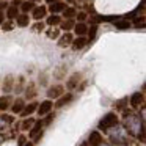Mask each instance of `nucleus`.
<instances>
[{"mask_svg":"<svg viewBox=\"0 0 146 146\" xmlns=\"http://www.w3.org/2000/svg\"><path fill=\"white\" fill-rule=\"evenodd\" d=\"M124 126L133 137H143V121L137 113H126L124 115Z\"/></svg>","mask_w":146,"mask_h":146,"instance_id":"f257e3e1","label":"nucleus"},{"mask_svg":"<svg viewBox=\"0 0 146 146\" xmlns=\"http://www.w3.org/2000/svg\"><path fill=\"white\" fill-rule=\"evenodd\" d=\"M118 126V116L115 113H107L104 118L101 119V123H99V129L101 130H108L110 127H115Z\"/></svg>","mask_w":146,"mask_h":146,"instance_id":"f03ea898","label":"nucleus"},{"mask_svg":"<svg viewBox=\"0 0 146 146\" xmlns=\"http://www.w3.org/2000/svg\"><path fill=\"white\" fill-rule=\"evenodd\" d=\"M110 140L116 145H124L126 141V130L119 126H115V129L110 132Z\"/></svg>","mask_w":146,"mask_h":146,"instance_id":"7ed1b4c3","label":"nucleus"},{"mask_svg":"<svg viewBox=\"0 0 146 146\" xmlns=\"http://www.w3.org/2000/svg\"><path fill=\"white\" fill-rule=\"evenodd\" d=\"M61 94H63V86H61V85H52V86H49L47 96L50 99H58Z\"/></svg>","mask_w":146,"mask_h":146,"instance_id":"20e7f679","label":"nucleus"},{"mask_svg":"<svg viewBox=\"0 0 146 146\" xmlns=\"http://www.w3.org/2000/svg\"><path fill=\"white\" fill-rule=\"evenodd\" d=\"M143 101H145V96H143V93H135V94L130 96V105H132L133 108L140 107V105L143 104Z\"/></svg>","mask_w":146,"mask_h":146,"instance_id":"39448f33","label":"nucleus"},{"mask_svg":"<svg viewBox=\"0 0 146 146\" xmlns=\"http://www.w3.org/2000/svg\"><path fill=\"white\" fill-rule=\"evenodd\" d=\"M52 107H54V104H52L50 101H44L41 105H39V108H38V115H39V116H44V115H47L49 111L52 110Z\"/></svg>","mask_w":146,"mask_h":146,"instance_id":"423d86ee","label":"nucleus"},{"mask_svg":"<svg viewBox=\"0 0 146 146\" xmlns=\"http://www.w3.org/2000/svg\"><path fill=\"white\" fill-rule=\"evenodd\" d=\"M88 143L91 146H99L102 143V137H101V133L98 132V130H94V132H91L90 133V138H88Z\"/></svg>","mask_w":146,"mask_h":146,"instance_id":"0eeeda50","label":"nucleus"},{"mask_svg":"<svg viewBox=\"0 0 146 146\" xmlns=\"http://www.w3.org/2000/svg\"><path fill=\"white\" fill-rule=\"evenodd\" d=\"M72 41H74L72 35H71V33H64V35L58 39V46H60V47H68V46L72 44Z\"/></svg>","mask_w":146,"mask_h":146,"instance_id":"6e6552de","label":"nucleus"},{"mask_svg":"<svg viewBox=\"0 0 146 146\" xmlns=\"http://www.w3.org/2000/svg\"><path fill=\"white\" fill-rule=\"evenodd\" d=\"M86 42H88V39L85 36H79V38H76L72 41V49L74 50H80V49H83L86 46Z\"/></svg>","mask_w":146,"mask_h":146,"instance_id":"1a4fd4ad","label":"nucleus"},{"mask_svg":"<svg viewBox=\"0 0 146 146\" xmlns=\"http://www.w3.org/2000/svg\"><path fill=\"white\" fill-rule=\"evenodd\" d=\"M74 32H76L77 36H83V35H86V33H88V27H86L85 22H79V24H76V25H74Z\"/></svg>","mask_w":146,"mask_h":146,"instance_id":"9d476101","label":"nucleus"},{"mask_svg":"<svg viewBox=\"0 0 146 146\" xmlns=\"http://www.w3.org/2000/svg\"><path fill=\"white\" fill-rule=\"evenodd\" d=\"M46 13H47L46 7H35V8H33V19H35V21L42 19V17L46 16Z\"/></svg>","mask_w":146,"mask_h":146,"instance_id":"9b49d317","label":"nucleus"},{"mask_svg":"<svg viewBox=\"0 0 146 146\" xmlns=\"http://www.w3.org/2000/svg\"><path fill=\"white\" fill-rule=\"evenodd\" d=\"M11 102H13V98H11V96H2V98H0V110L2 111L8 110Z\"/></svg>","mask_w":146,"mask_h":146,"instance_id":"f8f14e48","label":"nucleus"},{"mask_svg":"<svg viewBox=\"0 0 146 146\" xmlns=\"http://www.w3.org/2000/svg\"><path fill=\"white\" fill-rule=\"evenodd\" d=\"M49 10H50L54 14H58V13H61V11L66 10V3H63V2H55V3H52L50 7H49Z\"/></svg>","mask_w":146,"mask_h":146,"instance_id":"ddd939ff","label":"nucleus"},{"mask_svg":"<svg viewBox=\"0 0 146 146\" xmlns=\"http://www.w3.org/2000/svg\"><path fill=\"white\" fill-rule=\"evenodd\" d=\"M41 126H42V123H36V126L32 129V133H30V137H32L33 140H39L41 138V135H42V132H41Z\"/></svg>","mask_w":146,"mask_h":146,"instance_id":"4468645a","label":"nucleus"},{"mask_svg":"<svg viewBox=\"0 0 146 146\" xmlns=\"http://www.w3.org/2000/svg\"><path fill=\"white\" fill-rule=\"evenodd\" d=\"M16 19H17V25H19V27H27V25L30 24V17L27 16L25 13H24V14H19Z\"/></svg>","mask_w":146,"mask_h":146,"instance_id":"2eb2a0df","label":"nucleus"},{"mask_svg":"<svg viewBox=\"0 0 146 146\" xmlns=\"http://www.w3.org/2000/svg\"><path fill=\"white\" fill-rule=\"evenodd\" d=\"M17 16H19V10H17L14 5L8 7V10H7V17H8V19H16Z\"/></svg>","mask_w":146,"mask_h":146,"instance_id":"dca6fc26","label":"nucleus"},{"mask_svg":"<svg viewBox=\"0 0 146 146\" xmlns=\"http://www.w3.org/2000/svg\"><path fill=\"white\" fill-rule=\"evenodd\" d=\"M36 107H38V105H36L35 102H32V104H29V105L25 107V110L21 111V115H22V116H29L30 113H33V111L36 110Z\"/></svg>","mask_w":146,"mask_h":146,"instance_id":"f3484780","label":"nucleus"},{"mask_svg":"<svg viewBox=\"0 0 146 146\" xmlns=\"http://www.w3.org/2000/svg\"><path fill=\"white\" fill-rule=\"evenodd\" d=\"M71 101H72V94H66V96H63L61 99H58V101H57V107H63V105L69 104Z\"/></svg>","mask_w":146,"mask_h":146,"instance_id":"a211bd4d","label":"nucleus"},{"mask_svg":"<svg viewBox=\"0 0 146 146\" xmlns=\"http://www.w3.org/2000/svg\"><path fill=\"white\" fill-rule=\"evenodd\" d=\"M47 24L49 25H58V24H61V17L58 16V14H52L47 19Z\"/></svg>","mask_w":146,"mask_h":146,"instance_id":"6ab92c4d","label":"nucleus"},{"mask_svg":"<svg viewBox=\"0 0 146 146\" xmlns=\"http://www.w3.org/2000/svg\"><path fill=\"white\" fill-rule=\"evenodd\" d=\"M22 108H24V101L22 99H17V101L14 102V105H13V111L14 113H21Z\"/></svg>","mask_w":146,"mask_h":146,"instance_id":"aec40b11","label":"nucleus"},{"mask_svg":"<svg viewBox=\"0 0 146 146\" xmlns=\"http://www.w3.org/2000/svg\"><path fill=\"white\" fill-rule=\"evenodd\" d=\"M76 10H74V8H71V7H66V10L63 11V16L66 17V19H71V17H74L76 16Z\"/></svg>","mask_w":146,"mask_h":146,"instance_id":"412c9836","label":"nucleus"},{"mask_svg":"<svg viewBox=\"0 0 146 146\" xmlns=\"http://www.w3.org/2000/svg\"><path fill=\"white\" fill-rule=\"evenodd\" d=\"M61 29H63V30H71V29H74V21H71V19L61 21Z\"/></svg>","mask_w":146,"mask_h":146,"instance_id":"4be33fe9","label":"nucleus"},{"mask_svg":"<svg viewBox=\"0 0 146 146\" xmlns=\"http://www.w3.org/2000/svg\"><path fill=\"white\" fill-rule=\"evenodd\" d=\"M115 25H116V29L124 30V29H129L130 24H129V21H115Z\"/></svg>","mask_w":146,"mask_h":146,"instance_id":"5701e85b","label":"nucleus"},{"mask_svg":"<svg viewBox=\"0 0 146 146\" xmlns=\"http://www.w3.org/2000/svg\"><path fill=\"white\" fill-rule=\"evenodd\" d=\"M22 11L24 13H29V11H33V8H35V5H33V2H24L22 3Z\"/></svg>","mask_w":146,"mask_h":146,"instance_id":"b1692460","label":"nucleus"},{"mask_svg":"<svg viewBox=\"0 0 146 146\" xmlns=\"http://www.w3.org/2000/svg\"><path fill=\"white\" fill-rule=\"evenodd\" d=\"M79 77H80V74H76L74 77H71V79H69V82H68V88H71V90H72L74 86H77V80H79Z\"/></svg>","mask_w":146,"mask_h":146,"instance_id":"393cba45","label":"nucleus"},{"mask_svg":"<svg viewBox=\"0 0 146 146\" xmlns=\"http://www.w3.org/2000/svg\"><path fill=\"white\" fill-rule=\"evenodd\" d=\"M11 88H13V77H10V76H8V77H7V80H5L3 90H5V91H10Z\"/></svg>","mask_w":146,"mask_h":146,"instance_id":"a878e982","label":"nucleus"},{"mask_svg":"<svg viewBox=\"0 0 146 146\" xmlns=\"http://www.w3.org/2000/svg\"><path fill=\"white\" fill-rule=\"evenodd\" d=\"M33 123H35V121H33V119H32V118H30V119H27V121H25V123H24V124H22V130H29V129H30V127H32V126H33Z\"/></svg>","mask_w":146,"mask_h":146,"instance_id":"bb28decb","label":"nucleus"},{"mask_svg":"<svg viewBox=\"0 0 146 146\" xmlns=\"http://www.w3.org/2000/svg\"><path fill=\"white\" fill-rule=\"evenodd\" d=\"M96 30H98V27L96 25H93L91 29H88V35H90V39H93L96 36Z\"/></svg>","mask_w":146,"mask_h":146,"instance_id":"cd10ccee","label":"nucleus"},{"mask_svg":"<svg viewBox=\"0 0 146 146\" xmlns=\"http://www.w3.org/2000/svg\"><path fill=\"white\" fill-rule=\"evenodd\" d=\"M2 29H3L5 32H10V30H13V24L11 22H3L2 24Z\"/></svg>","mask_w":146,"mask_h":146,"instance_id":"c85d7f7f","label":"nucleus"},{"mask_svg":"<svg viewBox=\"0 0 146 146\" xmlns=\"http://www.w3.org/2000/svg\"><path fill=\"white\" fill-rule=\"evenodd\" d=\"M140 118H141L143 124L146 126V107H145V108H141V111H140Z\"/></svg>","mask_w":146,"mask_h":146,"instance_id":"c756f323","label":"nucleus"},{"mask_svg":"<svg viewBox=\"0 0 146 146\" xmlns=\"http://www.w3.org/2000/svg\"><path fill=\"white\" fill-rule=\"evenodd\" d=\"M33 88H35V85H30V86H29V90H27V98H33V96H35Z\"/></svg>","mask_w":146,"mask_h":146,"instance_id":"7c9ffc66","label":"nucleus"},{"mask_svg":"<svg viewBox=\"0 0 146 146\" xmlns=\"http://www.w3.org/2000/svg\"><path fill=\"white\" fill-rule=\"evenodd\" d=\"M58 33H60V32H58V30H52V32H47V36H49V38H58Z\"/></svg>","mask_w":146,"mask_h":146,"instance_id":"2f4dec72","label":"nucleus"},{"mask_svg":"<svg viewBox=\"0 0 146 146\" xmlns=\"http://www.w3.org/2000/svg\"><path fill=\"white\" fill-rule=\"evenodd\" d=\"M42 29H44V24H41V22H38V24L33 25V30H35V32H41Z\"/></svg>","mask_w":146,"mask_h":146,"instance_id":"473e14b6","label":"nucleus"},{"mask_svg":"<svg viewBox=\"0 0 146 146\" xmlns=\"http://www.w3.org/2000/svg\"><path fill=\"white\" fill-rule=\"evenodd\" d=\"M77 19H79L80 22H83V21L86 19V13H79L77 14Z\"/></svg>","mask_w":146,"mask_h":146,"instance_id":"72a5a7b5","label":"nucleus"},{"mask_svg":"<svg viewBox=\"0 0 146 146\" xmlns=\"http://www.w3.org/2000/svg\"><path fill=\"white\" fill-rule=\"evenodd\" d=\"M3 21H5V14L0 11V24H3Z\"/></svg>","mask_w":146,"mask_h":146,"instance_id":"f704fd0d","label":"nucleus"},{"mask_svg":"<svg viewBox=\"0 0 146 146\" xmlns=\"http://www.w3.org/2000/svg\"><path fill=\"white\" fill-rule=\"evenodd\" d=\"M123 105H126V101H119L116 104V107H123Z\"/></svg>","mask_w":146,"mask_h":146,"instance_id":"c9c22d12","label":"nucleus"},{"mask_svg":"<svg viewBox=\"0 0 146 146\" xmlns=\"http://www.w3.org/2000/svg\"><path fill=\"white\" fill-rule=\"evenodd\" d=\"M24 146H33V143H25Z\"/></svg>","mask_w":146,"mask_h":146,"instance_id":"e433bc0d","label":"nucleus"},{"mask_svg":"<svg viewBox=\"0 0 146 146\" xmlns=\"http://www.w3.org/2000/svg\"><path fill=\"white\" fill-rule=\"evenodd\" d=\"M99 146H110V145H107V143H101Z\"/></svg>","mask_w":146,"mask_h":146,"instance_id":"4c0bfd02","label":"nucleus"},{"mask_svg":"<svg viewBox=\"0 0 146 146\" xmlns=\"http://www.w3.org/2000/svg\"><path fill=\"white\" fill-rule=\"evenodd\" d=\"M2 140H3V138H2V137H0V143H2Z\"/></svg>","mask_w":146,"mask_h":146,"instance_id":"58836bf2","label":"nucleus"}]
</instances>
